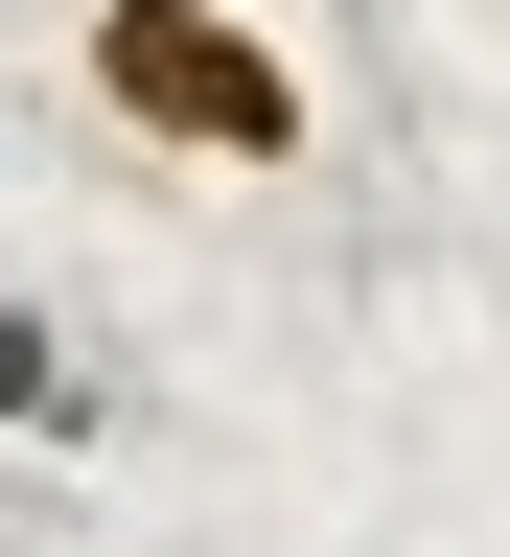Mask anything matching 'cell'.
<instances>
[{
  "mask_svg": "<svg viewBox=\"0 0 510 557\" xmlns=\"http://www.w3.org/2000/svg\"><path fill=\"white\" fill-rule=\"evenodd\" d=\"M0 442H139V395H116L47 302H0Z\"/></svg>",
  "mask_w": 510,
  "mask_h": 557,
  "instance_id": "7a4b0ae2",
  "label": "cell"
},
{
  "mask_svg": "<svg viewBox=\"0 0 510 557\" xmlns=\"http://www.w3.org/2000/svg\"><path fill=\"white\" fill-rule=\"evenodd\" d=\"M70 70H94V116L139 139V163H209V186L302 163V47H278L256 0H94Z\"/></svg>",
  "mask_w": 510,
  "mask_h": 557,
  "instance_id": "6da1fadb",
  "label": "cell"
}]
</instances>
